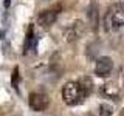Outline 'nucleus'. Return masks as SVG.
<instances>
[{"mask_svg":"<svg viewBox=\"0 0 124 116\" xmlns=\"http://www.w3.org/2000/svg\"><path fill=\"white\" fill-rule=\"evenodd\" d=\"M121 26H124V3H115L104 15V28L107 31H115Z\"/></svg>","mask_w":124,"mask_h":116,"instance_id":"f257e3e1","label":"nucleus"},{"mask_svg":"<svg viewBox=\"0 0 124 116\" xmlns=\"http://www.w3.org/2000/svg\"><path fill=\"white\" fill-rule=\"evenodd\" d=\"M88 93L85 91L81 82H68L62 88V98H64L65 104L68 105H78L84 101V98Z\"/></svg>","mask_w":124,"mask_h":116,"instance_id":"f03ea898","label":"nucleus"},{"mask_svg":"<svg viewBox=\"0 0 124 116\" xmlns=\"http://www.w3.org/2000/svg\"><path fill=\"white\" fill-rule=\"evenodd\" d=\"M59 11H61V5H56L54 8H50V9L42 11V13L37 15V23H39L40 26H44V28H48V26H51L53 23L56 22Z\"/></svg>","mask_w":124,"mask_h":116,"instance_id":"7ed1b4c3","label":"nucleus"},{"mask_svg":"<svg viewBox=\"0 0 124 116\" xmlns=\"http://www.w3.org/2000/svg\"><path fill=\"white\" fill-rule=\"evenodd\" d=\"M28 104L34 111H44L48 107L50 99L44 93H31L30 98H28Z\"/></svg>","mask_w":124,"mask_h":116,"instance_id":"20e7f679","label":"nucleus"},{"mask_svg":"<svg viewBox=\"0 0 124 116\" xmlns=\"http://www.w3.org/2000/svg\"><path fill=\"white\" fill-rule=\"evenodd\" d=\"M85 33V25L81 20H76L71 23V26L67 28L65 31V39L67 42H76L79 37H82V34Z\"/></svg>","mask_w":124,"mask_h":116,"instance_id":"39448f33","label":"nucleus"},{"mask_svg":"<svg viewBox=\"0 0 124 116\" xmlns=\"http://www.w3.org/2000/svg\"><path fill=\"white\" fill-rule=\"evenodd\" d=\"M112 68H113V62H112V59L104 56V57H99L98 62H96L95 73H96V76H99V77H106V76L110 74Z\"/></svg>","mask_w":124,"mask_h":116,"instance_id":"423d86ee","label":"nucleus"},{"mask_svg":"<svg viewBox=\"0 0 124 116\" xmlns=\"http://www.w3.org/2000/svg\"><path fill=\"white\" fill-rule=\"evenodd\" d=\"M39 44V37L33 33V26L28 28V34L25 37V44H23V54H28V53H36Z\"/></svg>","mask_w":124,"mask_h":116,"instance_id":"0eeeda50","label":"nucleus"},{"mask_svg":"<svg viewBox=\"0 0 124 116\" xmlns=\"http://www.w3.org/2000/svg\"><path fill=\"white\" fill-rule=\"evenodd\" d=\"M87 15H88V22H90L92 28L96 29V28H98V8H96L95 3H92V5L88 6Z\"/></svg>","mask_w":124,"mask_h":116,"instance_id":"6e6552de","label":"nucleus"},{"mask_svg":"<svg viewBox=\"0 0 124 116\" xmlns=\"http://www.w3.org/2000/svg\"><path fill=\"white\" fill-rule=\"evenodd\" d=\"M101 93H104V96H107V98H118L119 96V90L118 87L113 84H106L102 88H101Z\"/></svg>","mask_w":124,"mask_h":116,"instance_id":"1a4fd4ad","label":"nucleus"},{"mask_svg":"<svg viewBox=\"0 0 124 116\" xmlns=\"http://www.w3.org/2000/svg\"><path fill=\"white\" fill-rule=\"evenodd\" d=\"M19 80H20V74H19V68L16 67L13 71V77H11V84H13L16 90H19Z\"/></svg>","mask_w":124,"mask_h":116,"instance_id":"9d476101","label":"nucleus"},{"mask_svg":"<svg viewBox=\"0 0 124 116\" xmlns=\"http://www.w3.org/2000/svg\"><path fill=\"white\" fill-rule=\"evenodd\" d=\"M99 116H112V107L110 105H99Z\"/></svg>","mask_w":124,"mask_h":116,"instance_id":"9b49d317","label":"nucleus"},{"mask_svg":"<svg viewBox=\"0 0 124 116\" xmlns=\"http://www.w3.org/2000/svg\"><path fill=\"white\" fill-rule=\"evenodd\" d=\"M3 5H5V8L8 9V8L11 6V0H5V3H3Z\"/></svg>","mask_w":124,"mask_h":116,"instance_id":"f8f14e48","label":"nucleus"},{"mask_svg":"<svg viewBox=\"0 0 124 116\" xmlns=\"http://www.w3.org/2000/svg\"><path fill=\"white\" fill-rule=\"evenodd\" d=\"M3 39H5V31L0 29V40H3Z\"/></svg>","mask_w":124,"mask_h":116,"instance_id":"ddd939ff","label":"nucleus"},{"mask_svg":"<svg viewBox=\"0 0 124 116\" xmlns=\"http://www.w3.org/2000/svg\"><path fill=\"white\" fill-rule=\"evenodd\" d=\"M121 116H124V111H123V115H121Z\"/></svg>","mask_w":124,"mask_h":116,"instance_id":"4468645a","label":"nucleus"}]
</instances>
